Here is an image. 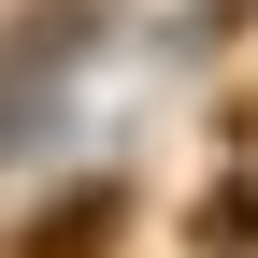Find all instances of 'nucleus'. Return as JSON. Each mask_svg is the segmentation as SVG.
<instances>
[{"mask_svg": "<svg viewBox=\"0 0 258 258\" xmlns=\"http://www.w3.org/2000/svg\"><path fill=\"white\" fill-rule=\"evenodd\" d=\"M201 258H258V158H230V186H201Z\"/></svg>", "mask_w": 258, "mask_h": 258, "instance_id": "obj_2", "label": "nucleus"}, {"mask_svg": "<svg viewBox=\"0 0 258 258\" xmlns=\"http://www.w3.org/2000/svg\"><path fill=\"white\" fill-rule=\"evenodd\" d=\"M230 158H258V101H230Z\"/></svg>", "mask_w": 258, "mask_h": 258, "instance_id": "obj_3", "label": "nucleus"}, {"mask_svg": "<svg viewBox=\"0 0 258 258\" xmlns=\"http://www.w3.org/2000/svg\"><path fill=\"white\" fill-rule=\"evenodd\" d=\"M115 230H129V186H115V172H86V186H57V201L29 215L0 258H115Z\"/></svg>", "mask_w": 258, "mask_h": 258, "instance_id": "obj_1", "label": "nucleus"}]
</instances>
